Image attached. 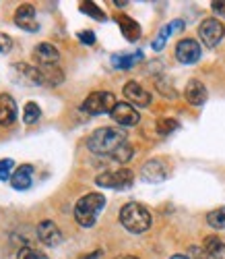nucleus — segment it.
<instances>
[{"label":"nucleus","mask_w":225,"mask_h":259,"mask_svg":"<svg viewBox=\"0 0 225 259\" xmlns=\"http://www.w3.org/2000/svg\"><path fill=\"white\" fill-rule=\"evenodd\" d=\"M126 133L122 128L116 126H101L97 131L91 133V137L87 139V147L89 152L95 156H114L122 145H126Z\"/></svg>","instance_id":"1"},{"label":"nucleus","mask_w":225,"mask_h":259,"mask_svg":"<svg viewBox=\"0 0 225 259\" xmlns=\"http://www.w3.org/2000/svg\"><path fill=\"white\" fill-rule=\"evenodd\" d=\"M105 207V197L101 193H87L75 205V220L83 228H91L97 222V215Z\"/></svg>","instance_id":"2"},{"label":"nucleus","mask_w":225,"mask_h":259,"mask_svg":"<svg viewBox=\"0 0 225 259\" xmlns=\"http://www.w3.org/2000/svg\"><path fill=\"white\" fill-rule=\"evenodd\" d=\"M151 211L141 203H126L120 209V224L132 234L147 232L151 228Z\"/></svg>","instance_id":"3"},{"label":"nucleus","mask_w":225,"mask_h":259,"mask_svg":"<svg viewBox=\"0 0 225 259\" xmlns=\"http://www.w3.org/2000/svg\"><path fill=\"white\" fill-rule=\"evenodd\" d=\"M134 183V175L128 168H120V170H105L101 175L95 177V185L97 187H105V189H118V191H126L130 189Z\"/></svg>","instance_id":"4"},{"label":"nucleus","mask_w":225,"mask_h":259,"mask_svg":"<svg viewBox=\"0 0 225 259\" xmlns=\"http://www.w3.org/2000/svg\"><path fill=\"white\" fill-rule=\"evenodd\" d=\"M116 104V96L111 92H93L85 98L81 108L87 114H111Z\"/></svg>","instance_id":"5"},{"label":"nucleus","mask_w":225,"mask_h":259,"mask_svg":"<svg viewBox=\"0 0 225 259\" xmlns=\"http://www.w3.org/2000/svg\"><path fill=\"white\" fill-rule=\"evenodd\" d=\"M198 37L207 48H215L221 44V39L225 37V25L219 19L209 17L198 25Z\"/></svg>","instance_id":"6"},{"label":"nucleus","mask_w":225,"mask_h":259,"mask_svg":"<svg viewBox=\"0 0 225 259\" xmlns=\"http://www.w3.org/2000/svg\"><path fill=\"white\" fill-rule=\"evenodd\" d=\"M167 177H170V166L165 160H159V158L145 162L141 168V179L145 183H163Z\"/></svg>","instance_id":"7"},{"label":"nucleus","mask_w":225,"mask_h":259,"mask_svg":"<svg viewBox=\"0 0 225 259\" xmlns=\"http://www.w3.org/2000/svg\"><path fill=\"white\" fill-rule=\"evenodd\" d=\"M200 44L196 39H190V37H184V39H180L178 44H176V58L178 62H182V64H194L200 60Z\"/></svg>","instance_id":"8"},{"label":"nucleus","mask_w":225,"mask_h":259,"mask_svg":"<svg viewBox=\"0 0 225 259\" xmlns=\"http://www.w3.org/2000/svg\"><path fill=\"white\" fill-rule=\"evenodd\" d=\"M109 116H111V120H116L120 126H134V124H139V120H141L139 110L128 102H118Z\"/></svg>","instance_id":"9"},{"label":"nucleus","mask_w":225,"mask_h":259,"mask_svg":"<svg viewBox=\"0 0 225 259\" xmlns=\"http://www.w3.org/2000/svg\"><path fill=\"white\" fill-rule=\"evenodd\" d=\"M15 25L23 31H37L39 29V23H37V15H35V9L33 5H21L17 11H15Z\"/></svg>","instance_id":"10"},{"label":"nucleus","mask_w":225,"mask_h":259,"mask_svg":"<svg viewBox=\"0 0 225 259\" xmlns=\"http://www.w3.org/2000/svg\"><path fill=\"white\" fill-rule=\"evenodd\" d=\"M35 232H37V239H39L43 245H46V247H56V245H60V241H62V232H60V228H58L52 220H41V222L37 224Z\"/></svg>","instance_id":"11"},{"label":"nucleus","mask_w":225,"mask_h":259,"mask_svg":"<svg viewBox=\"0 0 225 259\" xmlns=\"http://www.w3.org/2000/svg\"><path fill=\"white\" fill-rule=\"evenodd\" d=\"M124 98L134 104V106H139V108H147L151 104V94L143 88V85H139L137 81H128L124 85Z\"/></svg>","instance_id":"12"},{"label":"nucleus","mask_w":225,"mask_h":259,"mask_svg":"<svg viewBox=\"0 0 225 259\" xmlns=\"http://www.w3.org/2000/svg\"><path fill=\"white\" fill-rule=\"evenodd\" d=\"M33 56L37 60L39 67H58V60H60V52L56 46L43 41V44H37L33 50Z\"/></svg>","instance_id":"13"},{"label":"nucleus","mask_w":225,"mask_h":259,"mask_svg":"<svg viewBox=\"0 0 225 259\" xmlns=\"http://www.w3.org/2000/svg\"><path fill=\"white\" fill-rule=\"evenodd\" d=\"M33 183V166L31 164H23V166H19L15 168L13 172V177H11V185L13 189L17 191H27Z\"/></svg>","instance_id":"14"},{"label":"nucleus","mask_w":225,"mask_h":259,"mask_svg":"<svg viewBox=\"0 0 225 259\" xmlns=\"http://www.w3.org/2000/svg\"><path fill=\"white\" fill-rule=\"evenodd\" d=\"M184 96H186L188 104H192V106H202L207 102V98H209L205 83H200L198 79H190L188 81L186 90H184Z\"/></svg>","instance_id":"15"},{"label":"nucleus","mask_w":225,"mask_h":259,"mask_svg":"<svg viewBox=\"0 0 225 259\" xmlns=\"http://www.w3.org/2000/svg\"><path fill=\"white\" fill-rule=\"evenodd\" d=\"M182 29H184V21H180V19H176V21H172V23L163 25V27L159 29V33H157V37L153 39L151 48H153L155 52H161L163 46H165V41H167V37L174 35L176 31H182Z\"/></svg>","instance_id":"16"},{"label":"nucleus","mask_w":225,"mask_h":259,"mask_svg":"<svg viewBox=\"0 0 225 259\" xmlns=\"http://www.w3.org/2000/svg\"><path fill=\"white\" fill-rule=\"evenodd\" d=\"M17 120V104L9 94H0V124L11 126Z\"/></svg>","instance_id":"17"},{"label":"nucleus","mask_w":225,"mask_h":259,"mask_svg":"<svg viewBox=\"0 0 225 259\" xmlns=\"http://www.w3.org/2000/svg\"><path fill=\"white\" fill-rule=\"evenodd\" d=\"M116 21H118V27H120L122 35H124L128 41H137V39H141L143 29H141V25H139L134 19H130V17H126V15H120Z\"/></svg>","instance_id":"18"},{"label":"nucleus","mask_w":225,"mask_h":259,"mask_svg":"<svg viewBox=\"0 0 225 259\" xmlns=\"http://www.w3.org/2000/svg\"><path fill=\"white\" fill-rule=\"evenodd\" d=\"M39 69V85L56 88L64 81V71L60 67H37Z\"/></svg>","instance_id":"19"},{"label":"nucleus","mask_w":225,"mask_h":259,"mask_svg":"<svg viewBox=\"0 0 225 259\" xmlns=\"http://www.w3.org/2000/svg\"><path fill=\"white\" fill-rule=\"evenodd\" d=\"M13 71L19 75L21 83H29V85H39V69L37 67H29L25 62H19L13 67Z\"/></svg>","instance_id":"20"},{"label":"nucleus","mask_w":225,"mask_h":259,"mask_svg":"<svg viewBox=\"0 0 225 259\" xmlns=\"http://www.w3.org/2000/svg\"><path fill=\"white\" fill-rule=\"evenodd\" d=\"M143 60V52H132V54H114L111 56V67L118 71H128L137 62Z\"/></svg>","instance_id":"21"},{"label":"nucleus","mask_w":225,"mask_h":259,"mask_svg":"<svg viewBox=\"0 0 225 259\" xmlns=\"http://www.w3.org/2000/svg\"><path fill=\"white\" fill-rule=\"evenodd\" d=\"M202 249H205L209 253V257H213V259H225V243L219 239V236H207Z\"/></svg>","instance_id":"22"},{"label":"nucleus","mask_w":225,"mask_h":259,"mask_svg":"<svg viewBox=\"0 0 225 259\" xmlns=\"http://www.w3.org/2000/svg\"><path fill=\"white\" fill-rule=\"evenodd\" d=\"M207 224L215 230H223L225 228V207H217V209H211L207 213Z\"/></svg>","instance_id":"23"},{"label":"nucleus","mask_w":225,"mask_h":259,"mask_svg":"<svg viewBox=\"0 0 225 259\" xmlns=\"http://www.w3.org/2000/svg\"><path fill=\"white\" fill-rule=\"evenodd\" d=\"M41 118V110L35 102H27L25 108H23V122L25 124H35L37 120Z\"/></svg>","instance_id":"24"},{"label":"nucleus","mask_w":225,"mask_h":259,"mask_svg":"<svg viewBox=\"0 0 225 259\" xmlns=\"http://www.w3.org/2000/svg\"><path fill=\"white\" fill-rule=\"evenodd\" d=\"M178 120H174V118H159L157 120V133L159 135H172L174 131H178Z\"/></svg>","instance_id":"25"},{"label":"nucleus","mask_w":225,"mask_h":259,"mask_svg":"<svg viewBox=\"0 0 225 259\" xmlns=\"http://www.w3.org/2000/svg\"><path fill=\"white\" fill-rule=\"evenodd\" d=\"M81 13L93 17L95 21H105V13H103L95 3H83V5H81Z\"/></svg>","instance_id":"26"},{"label":"nucleus","mask_w":225,"mask_h":259,"mask_svg":"<svg viewBox=\"0 0 225 259\" xmlns=\"http://www.w3.org/2000/svg\"><path fill=\"white\" fill-rule=\"evenodd\" d=\"M155 88H157V92H159L161 96H165V98H170V100H174L178 94H176V90L172 88V83L170 81H165V79H155Z\"/></svg>","instance_id":"27"},{"label":"nucleus","mask_w":225,"mask_h":259,"mask_svg":"<svg viewBox=\"0 0 225 259\" xmlns=\"http://www.w3.org/2000/svg\"><path fill=\"white\" fill-rule=\"evenodd\" d=\"M13 172H15V162H13L11 158H5V160H0V181H3V183L11 181Z\"/></svg>","instance_id":"28"},{"label":"nucleus","mask_w":225,"mask_h":259,"mask_svg":"<svg viewBox=\"0 0 225 259\" xmlns=\"http://www.w3.org/2000/svg\"><path fill=\"white\" fill-rule=\"evenodd\" d=\"M17 259H48V255H46V253H41V251H37V249H29V247H25V249H19Z\"/></svg>","instance_id":"29"},{"label":"nucleus","mask_w":225,"mask_h":259,"mask_svg":"<svg viewBox=\"0 0 225 259\" xmlns=\"http://www.w3.org/2000/svg\"><path fill=\"white\" fill-rule=\"evenodd\" d=\"M132 154H134V149L126 143V145H122L120 149H118V152L114 154V156H111V160H116V162H120V164H124V162H128L130 158H132Z\"/></svg>","instance_id":"30"},{"label":"nucleus","mask_w":225,"mask_h":259,"mask_svg":"<svg viewBox=\"0 0 225 259\" xmlns=\"http://www.w3.org/2000/svg\"><path fill=\"white\" fill-rule=\"evenodd\" d=\"M188 259H209V253L202 247H190L188 249Z\"/></svg>","instance_id":"31"},{"label":"nucleus","mask_w":225,"mask_h":259,"mask_svg":"<svg viewBox=\"0 0 225 259\" xmlns=\"http://www.w3.org/2000/svg\"><path fill=\"white\" fill-rule=\"evenodd\" d=\"M13 48V39L7 33H0V54H9Z\"/></svg>","instance_id":"32"},{"label":"nucleus","mask_w":225,"mask_h":259,"mask_svg":"<svg viewBox=\"0 0 225 259\" xmlns=\"http://www.w3.org/2000/svg\"><path fill=\"white\" fill-rule=\"evenodd\" d=\"M79 39H81V44L93 46V44H95V33H93V31H89V29H85V31H79Z\"/></svg>","instance_id":"33"},{"label":"nucleus","mask_w":225,"mask_h":259,"mask_svg":"<svg viewBox=\"0 0 225 259\" xmlns=\"http://www.w3.org/2000/svg\"><path fill=\"white\" fill-rule=\"evenodd\" d=\"M211 9L217 17H221L225 21V0H215V3H211Z\"/></svg>","instance_id":"34"},{"label":"nucleus","mask_w":225,"mask_h":259,"mask_svg":"<svg viewBox=\"0 0 225 259\" xmlns=\"http://www.w3.org/2000/svg\"><path fill=\"white\" fill-rule=\"evenodd\" d=\"M114 5H116V7H126L128 3H126V0H116V3H114Z\"/></svg>","instance_id":"35"},{"label":"nucleus","mask_w":225,"mask_h":259,"mask_svg":"<svg viewBox=\"0 0 225 259\" xmlns=\"http://www.w3.org/2000/svg\"><path fill=\"white\" fill-rule=\"evenodd\" d=\"M170 259H188V255H172Z\"/></svg>","instance_id":"36"},{"label":"nucleus","mask_w":225,"mask_h":259,"mask_svg":"<svg viewBox=\"0 0 225 259\" xmlns=\"http://www.w3.org/2000/svg\"><path fill=\"white\" fill-rule=\"evenodd\" d=\"M118 259H139V257H134V255H122V257H118Z\"/></svg>","instance_id":"37"}]
</instances>
